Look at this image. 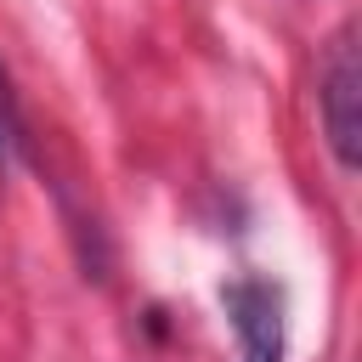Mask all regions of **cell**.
<instances>
[{"label": "cell", "instance_id": "1", "mask_svg": "<svg viewBox=\"0 0 362 362\" xmlns=\"http://www.w3.org/2000/svg\"><path fill=\"white\" fill-rule=\"evenodd\" d=\"M317 102H322V130H328V147L345 170H356V141H362V62H356V34L345 28L328 51V68H322V85H317Z\"/></svg>", "mask_w": 362, "mask_h": 362}, {"label": "cell", "instance_id": "2", "mask_svg": "<svg viewBox=\"0 0 362 362\" xmlns=\"http://www.w3.org/2000/svg\"><path fill=\"white\" fill-rule=\"evenodd\" d=\"M221 300L238 328V362H283V294L266 277H238Z\"/></svg>", "mask_w": 362, "mask_h": 362}, {"label": "cell", "instance_id": "3", "mask_svg": "<svg viewBox=\"0 0 362 362\" xmlns=\"http://www.w3.org/2000/svg\"><path fill=\"white\" fill-rule=\"evenodd\" d=\"M0 119H6V130L11 136H23V119H17V90H11V74L0 68Z\"/></svg>", "mask_w": 362, "mask_h": 362}]
</instances>
